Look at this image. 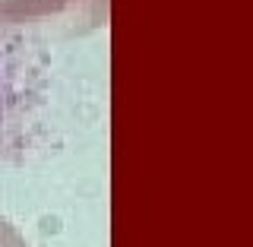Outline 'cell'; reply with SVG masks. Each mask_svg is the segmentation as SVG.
Instances as JSON below:
<instances>
[{
    "mask_svg": "<svg viewBox=\"0 0 253 247\" xmlns=\"http://www.w3.org/2000/svg\"><path fill=\"white\" fill-rule=\"evenodd\" d=\"M0 247H29L26 238L19 235V228L10 225L3 216H0Z\"/></svg>",
    "mask_w": 253,
    "mask_h": 247,
    "instance_id": "7a4b0ae2",
    "label": "cell"
},
{
    "mask_svg": "<svg viewBox=\"0 0 253 247\" xmlns=\"http://www.w3.org/2000/svg\"><path fill=\"white\" fill-rule=\"evenodd\" d=\"M111 0H0V38H76L108 26Z\"/></svg>",
    "mask_w": 253,
    "mask_h": 247,
    "instance_id": "6da1fadb",
    "label": "cell"
}]
</instances>
